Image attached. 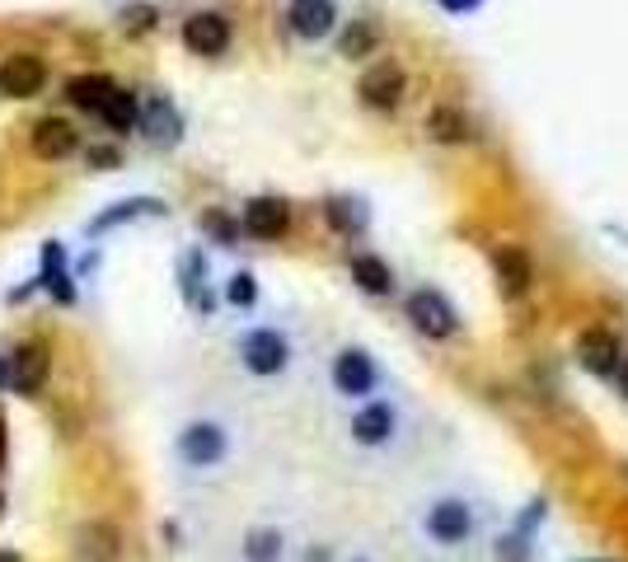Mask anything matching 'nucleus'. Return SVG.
<instances>
[{
	"label": "nucleus",
	"mask_w": 628,
	"mask_h": 562,
	"mask_svg": "<svg viewBox=\"0 0 628 562\" xmlns=\"http://www.w3.org/2000/svg\"><path fill=\"white\" fill-rule=\"evenodd\" d=\"M235 362L254 379H282V375L296 371L301 343H296V333L282 328V324H254L235 337Z\"/></svg>",
	"instance_id": "nucleus-4"
},
{
	"label": "nucleus",
	"mask_w": 628,
	"mask_h": 562,
	"mask_svg": "<svg viewBox=\"0 0 628 562\" xmlns=\"http://www.w3.org/2000/svg\"><path fill=\"white\" fill-rule=\"evenodd\" d=\"M137 122L146 127V137H150L155 146H174V141H178V131H184V122H178L174 103H169V99H160V95H155V99L146 103V112H141Z\"/></svg>",
	"instance_id": "nucleus-16"
},
{
	"label": "nucleus",
	"mask_w": 628,
	"mask_h": 562,
	"mask_svg": "<svg viewBox=\"0 0 628 562\" xmlns=\"http://www.w3.org/2000/svg\"><path fill=\"white\" fill-rule=\"evenodd\" d=\"M403 309H409V319H413V328H418L422 337H436V343H445V337H455V333H460V314H455V305L445 300L436 286L413 290Z\"/></svg>",
	"instance_id": "nucleus-6"
},
{
	"label": "nucleus",
	"mask_w": 628,
	"mask_h": 562,
	"mask_svg": "<svg viewBox=\"0 0 628 562\" xmlns=\"http://www.w3.org/2000/svg\"><path fill=\"white\" fill-rule=\"evenodd\" d=\"M352 282L362 286L366 296H390V290H394L390 263H380L375 254H356V258H352Z\"/></svg>",
	"instance_id": "nucleus-17"
},
{
	"label": "nucleus",
	"mask_w": 628,
	"mask_h": 562,
	"mask_svg": "<svg viewBox=\"0 0 628 562\" xmlns=\"http://www.w3.org/2000/svg\"><path fill=\"white\" fill-rule=\"evenodd\" d=\"M230 300H235V305H249V300H254V277H249V273L230 277Z\"/></svg>",
	"instance_id": "nucleus-25"
},
{
	"label": "nucleus",
	"mask_w": 628,
	"mask_h": 562,
	"mask_svg": "<svg viewBox=\"0 0 628 562\" xmlns=\"http://www.w3.org/2000/svg\"><path fill=\"white\" fill-rule=\"evenodd\" d=\"M286 19L301 38H324L333 29V19H338V10H333V0H291Z\"/></svg>",
	"instance_id": "nucleus-14"
},
{
	"label": "nucleus",
	"mask_w": 628,
	"mask_h": 562,
	"mask_svg": "<svg viewBox=\"0 0 628 562\" xmlns=\"http://www.w3.org/2000/svg\"><path fill=\"white\" fill-rule=\"evenodd\" d=\"M296 558V534L282 521H254L239 534V562H291Z\"/></svg>",
	"instance_id": "nucleus-7"
},
{
	"label": "nucleus",
	"mask_w": 628,
	"mask_h": 562,
	"mask_svg": "<svg viewBox=\"0 0 628 562\" xmlns=\"http://www.w3.org/2000/svg\"><path fill=\"white\" fill-rule=\"evenodd\" d=\"M0 506H6V497H0Z\"/></svg>",
	"instance_id": "nucleus-32"
},
{
	"label": "nucleus",
	"mask_w": 628,
	"mask_h": 562,
	"mask_svg": "<svg viewBox=\"0 0 628 562\" xmlns=\"http://www.w3.org/2000/svg\"><path fill=\"white\" fill-rule=\"evenodd\" d=\"M338 562H385V558H380L375 549H352L347 558H338Z\"/></svg>",
	"instance_id": "nucleus-27"
},
{
	"label": "nucleus",
	"mask_w": 628,
	"mask_h": 562,
	"mask_svg": "<svg viewBox=\"0 0 628 562\" xmlns=\"http://www.w3.org/2000/svg\"><path fill=\"white\" fill-rule=\"evenodd\" d=\"M291 225V211L282 197H254L249 207H244V230L254 239H282Z\"/></svg>",
	"instance_id": "nucleus-11"
},
{
	"label": "nucleus",
	"mask_w": 628,
	"mask_h": 562,
	"mask_svg": "<svg viewBox=\"0 0 628 562\" xmlns=\"http://www.w3.org/2000/svg\"><path fill=\"white\" fill-rule=\"evenodd\" d=\"M577 356H581V366L596 371V375H615L619 366V343H615V333L610 328H587L577 337Z\"/></svg>",
	"instance_id": "nucleus-12"
},
{
	"label": "nucleus",
	"mask_w": 628,
	"mask_h": 562,
	"mask_svg": "<svg viewBox=\"0 0 628 562\" xmlns=\"http://www.w3.org/2000/svg\"><path fill=\"white\" fill-rule=\"evenodd\" d=\"M48 366H52L48 347H42V343H24V347L10 356V385L24 394V398H33L42 390V379H48Z\"/></svg>",
	"instance_id": "nucleus-10"
},
{
	"label": "nucleus",
	"mask_w": 628,
	"mask_h": 562,
	"mask_svg": "<svg viewBox=\"0 0 628 562\" xmlns=\"http://www.w3.org/2000/svg\"><path fill=\"white\" fill-rule=\"evenodd\" d=\"M619 390L628 394V356H624V362H619Z\"/></svg>",
	"instance_id": "nucleus-29"
},
{
	"label": "nucleus",
	"mask_w": 628,
	"mask_h": 562,
	"mask_svg": "<svg viewBox=\"0 0 628 562\" xmlns=\"http://www.w3.org/2000/svg\"><path fill=\"white\" fill-rule=\"evenodd\" d=\"M338 48H343V57H362V52H371V48H375V33H371L366 24H352V29L343 33Z\"/></svg>",
	"instance_id": "nucleus-23"
},
{
	"label": "nucleus",
	"mask_w": 628,
	"mask_h": 562,
	"mask_svg": "<svg viewBox=\"0 0 628 562\" xmlns=\"http://www.w3.org/2000/svg\"><path fill=\"white\" fill-rule=\"evenodd\" d=\"M42 286H48L52 296H57V300H66V305L76 300V290H71V277L61 273V249H57V244H48V254H42Z\"/></svg>",
	"instance_id": "nucleus-21"
},
{
	"label": "nucleus",
	"mask_w": 628,
	"mask_h": 562,
	"mask_svg": "<svg viewBox=\"0 0 628 562\" xmlns=\"http://www.w3.org/2000/svg\"><path fill=\"white\" fill-rule=\"evenodd\" d=\"M422 436H428V417H422L418 398L394 385L343 408V422H338V441L347 450V460L356 469H366V474H394V469H403L422 450Z\"/></svg>",
	"instance_id": "nucleus-2"
},
{
	"label": "nucleus",
	"mask_w": 628,
	"mask_h": 562,
	"mask_svg": "<svg viewBox=\"0 0 628 562\" xmlns=\"http://www.w3.org/2000/svg\"><path fill=\"white\" fill-rule=\"evenodd\" d=\"M362 99L371 108H394L403 99V71H399V66H390V61H380L375 71L362 76Z\"/></svg>",
	"instance_id": "nucleus-15"
},
{
	"label": "nucleus",
	"mask_w": 628,
	"mask_h": 562,
	"mask_svg": "<svg viewBox=\"0 0 628 562\" xmlns=\"http://www.w3.org/2000/svg\"><path fill=\"white\" fill-rule=\"evenodd\" d=\"M114 80H108V76H76V80H66V99H71L76 108H104L108 103V95H114Z\"/></svg>",
	"instance_id": "nucleus-18"
},
{
	"label": "nucleus",
	"mask_w": 628,
	"mask_h": 562,
	"mask_svg": "<svg viewBox=\"0 0 628 562\" xmlns=\"http://www.w3.org/2000/svg\"><path fill=\"white\" fill-rule=\"evenodd\" d=\"M0 562H19V558L14 553H0Z\"/></svg>",
	"instance_id": "nucleus-31"
},
{
	"label": "nucleus",
	"mask_w": 628,
	"mask_h": 562,
	"mask_svg": "<svg viewBox=\"0 0 628 562\" xmlns=\"http://www.w3.org/2000/svg\"><path fill=\"white\" fill-rule=\"evenodd\" d=\"M235 445H239V432H235L230 417L202 413V417H188L184 426H178L174 455L188 474H220V469L235 460Z\"/></svg>",
	"instance_id": "nucleus-3"
},
{
	"label": "nucleus",
	"mask_w": 628,
	"mask_h": 562,
	"mask_svg": "<svg viewBox=\"0 0 628 562\" xmlns=\"http://www.w3.org/2000/svg\"><path fill=\"white\" fill-rule=\"evenodd\" d=\"M498 277L507 282V296H521L530 286V258L521 249H502L498 254Z\"/></svg>",
	"instance_id": "nucleus-20"
},
{
	"label": "nucleus",
	"mask_w": 628,
	"mask_h": 562,
	"mask_svg": "<svg viewBox=\"0 0 628 562\" xmlns=\"http://www.w3.org/2000/svg\"><path fill=\"white\" fill-rule=\"evenodd\" d=\"M141 211H160V201H122V207H114V211H104L99 220H95V235L99 230H108V225H122V220H131V216H141Z\"/></svg>",
	"instance_id": "nucleus-22"
},
{
	"label": "nucleus",
	"mask_w": 628,
	"mask_h": 562,
	"mask_svg": "<svg viewBox=\"0 0 628 562\" xmlns=\"http://www.w3.org/2000/svg\"><path fill=\"white\" fill-rule=\"evenodd\" d=\"M385 385H390V375L366 347H338L328 356V390H333V398H338L343 408L380 394Z\"/></svg>",
	"instance_id": "nucleus-5"
},
{
	"label": "nucleus",
	"mask_w": 628,
	"mask_h": 562,
	"mask_svg": "<svg viewBox=\"0 0 628 562\" xmlns=\"http://www.w3.org/2000/svg\"><path fill=\"white\" fill-rule=\"evenodd\" d=\"M80 146V137H76V127L66 122V118H42L38 127H33V150H38V160H66Z\"/></svg>",
	"instance_id": "nucleus-13"
},
{
	"label": "nucleus",
	"mask_w": 628,
	"mask_h": 562,
	"mask_svg": "<svg viewBox=\"0 0 628 562\" xmlns=\"http://www.w3.org/2000/svg\"><path fill=\"white\" fill-rule=\"evenodd\" d=\"M403 530L432 558H464L474 553L492 530V502L474 479H428L409 506H403Z\"/></svg>",
	"instance_id": "nucleus-1"
},
{
	"label": "nucleus",
	"mask_w": 628,
	"mask_h": 562,
	"mask_svg": "<svg viewBox=\"0 0 628 562\" xmlns=\"http://www.w3.org/2000/svg\"><path fill=\"white\" fill-rule=\"evenodd\" d=\"M99 112H104V122L114 127V131H131V127H137V118H141L137 95H127V89H114V95H108V103H104Z\"/></svg>",
	"instance_id": "nucleus-19"
},
{
	"label": "nucleus",
	"mask_w": 628,
	"mask_h": 562,
	"mask_svg": "<svg viewBox=\"0 0 628 562\" xmlns=\"http://www.w3.org/2000/svg\"><path fill=\"white\" fill-rule=\"evenodd\" d=\"M6 450H10V436H6V417H0V469H6Z\"/></svg>",
	"instance_id": "nucleus-28"
},
{
	"label": "nucleus",
	"mask_w": 628,
	"mask_h": 562,
	"mask_svg": "<svg viewBox=\"0 0 628 562\" xmlns=\"http://www.w3.org/2000/svg\"><path fill=\"white\" fill-rule=\"evenodd\" d=\"M42 80H48V66H42L33 52H14L0 61V95H10V99H33Z\"/></svg>",
	"instance_id": "nucleus-9"
},
{
	"label": "nucleus",
	"mask_w": 628,
	"mask_h": 562,
	"mask_svg": "<svg viewBox=\"0 0 628 562\" xmlns=\"http://www.w3.org/2000/svg\"><path fill=\"white\" fill-rule=\"evenodd\" d=\"M202 225H207V230H212L220 244H235V220H226L220 211H207V220H202Z\"/></svg>",
	"instance_id": "nucleus-24"
},
{
	"label": "nucleus",
	"mask_w": 628,
	"mask_h": 562,
	"mask_svg": "<svg viewBox=\"0 0 628 562\" xmlns=\"http://www.w3.org/2000/svg\"><path fill=\"white\" fill-rule=\"evenodd\" d=\"M0 385H10V362H0Z\"/></svg>",
	"instance_id": "nucleus-30"
},
{
	"label": "nucleus",
	"mask_w": 628,
	"mask_h": 562,
	"mask_svg": "<svg viewBox=\"0 0 628 562\" xmlns=\"http://www.w3.org/2000/svg\"><path fill=\"white\" fill-rule=\"evenodd\" d=\"M122 160V155L114 150V146H99V150H89V165H95V169H114Z\"/></svg>",
	"instance_id": "nucleus-26"
},
{
	"label": "nucleus",
	"mask_w": 628,
	"mask_h": 562,
	"mask_svg": "<svg viewBox=\"0 0 628 562\" xmlns=\"http://www.w3.org/2000/svg\"><path fill=\"white\" fill-rule=\"evenodd\" d=\"M184 42H188V52H197V57H220L230 48V19L216 14V10L188 14L184 19Z\"/></svg>",
	"instance_id": "nucleus-8"
}]
</instances>
